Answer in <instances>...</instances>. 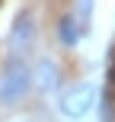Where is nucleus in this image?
<instances>
[{
	"instance_id": "4",
	"label": "nucleus",
	"mask_w": 115,
	"mask_h": 122,
	"mask_svg": "<svg viewBox=\"0 0 115 122\" xmlns=\"http://www.w3.org/2000/svg\"><path fill=\"white\" fill-rule=\"evenodd\" d=\"M58 36H61V42H64V45H70V48H74V45L80 42L83 32H80V23H77L74 16H64V19H61V26H58Z\"/></svg>"
},
{
	"instance_id": "1",
	"label": "nucleus",
	"mask_w": 115,
	"mask_h": 122,
	"mask_svg": "<svg viewBox=\"0 0 115 122\" xmlns=\"http://www.w3.org/2000/svg\"><path fill=\"white\" fill-rule=\"evenodd\" d=\"M29 87H32L29 67H26L23 55L19 58L13 55L10 64H6V71H3V77H0V100H3V103H16V100H23L26 93H29Z\"/></svg>"
},
{
	"instance_id": "3",
	"label": "nucleus",
	"mask_w": 115,
	"mask_h": 122,
	"mask_svg": "<svg viewBox=\"0 0 115 122\" xmlns=\"http://www.w3.org/2000/svg\"><path fill=\"white\" fill-rule=\"evenodd\" d=\"M32 36H35L32 13H29V10H19V16L13 19V32H10V39H13V45H16V51H23L26 45L32 42Z\"/></svg>"
},
{
	"instance_id": "2",
	"label": "nucleus",
	"mask_w": 115,
	"mask_h": 122,
	"mask_svg": "<svg viewBox=\"0 0 115 122\" xmlns=\"http://www.w3.org/2000/svg\"><path fill=\"white\" fill-rule=\"evenodd\" d=\"M90 103H93V87L90 84H80V87H74V90L64 97L61 109H64L67 116H83V112L90 109Z\"/></svg>"
}]
</instances>
